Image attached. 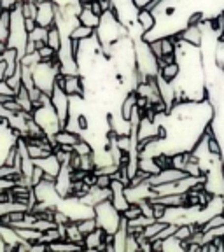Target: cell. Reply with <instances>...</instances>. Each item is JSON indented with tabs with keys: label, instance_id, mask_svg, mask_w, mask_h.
Instances as JSON below:
<instances>
[{
	"label": "cell",
	"instance_id": "6da1fadb",
	"mask_svg": "<svg viewBox=\"0 0 224 252\" xmlns=\"http://www.w3.org/2000/svg\"><path fill=\"white\" fill-rule=\"evenodd\" d=\"M93 210H95V219H96L98 228H102L107 235H114V233L118 231L119 226H121L123 214L112 205L110 198L96 203L93 207Z\"/></svg>",
	"mask_w": 224,
	"mask_h": 252
},
{
	"label": "cell",
	"instance_id": "7a4b0ae2",
	"mask_svg": "<svg viewBox=\"0 0 224 252\" xmlns=\"http://www.w3.org/2000/svg\"><path fill=\"white\" fill-rule=\"evenodd\" d=\"M32 118L35 119L37 125L44 130V133L49 138H53V135L56 131L62 130V123H60V118L56 114L55 107L53 103H44V105H39L32 110Z\"/></svg>",
	"mask_w": 224,
	"mask_h": 252
},
{
	"label": "cell",
	"instance_id": "3957f363",
	"mask_svg": "<svg viewBox=\"0 0 224 252\" xmlns=\"http://www.w3.org/2000/svg\"><path fill=\"white\" fill-rule=\"evenodd\" d=\"M51 103L60 118L62 128H65L68 116H70V96L63 91V88H60L55 84V88H53V91H51Z\"/></svg>",
	"mask_w": 224,
	"mask_h": 252
},
{
	"label": "cell",
	"instance_id": "277c9868",
	"mask_svg": "<svg viewBox=\"0 0 224 252\" xmlns=\"http://www.w3.org/2000/svg\"><path fill=\"white\" fill-rule=\"evenodd\" d=\"M56 16H58V5L55 2H42L37 4V16L35 21L39 27L49 28L56 25Z\"/></svg>",
	"mask_w": 224,
	"mask_h": 252
},
{
	"label": "cell",
	"instance_id": "5b68a950",
	"mask_svg": "<svg viewBox=\"0 0 224 252\" xmlns=\"http://www.w3.org/2000/svg\"><path fill=\"white\" fill-rule=\"evenodd\" d=\"M156 23H158V20H156L154 11H149V9H138L137 11V25L142 32V39H144L151 30L156 28Z\"/></svg>",
	"mask_w": 224,
	"mask_h": 252
},
{
	"label": "cell",
	"instance_id": "8992f818",
	"mask_svg": "<svg viewBox=\"0 0 224 252\" xmlns=\"http://www.w3.org/2000/svg\"><path fill=\"white\" fill-rule=\"evenodd\" d=\"M105 236L107 233L102 228L88 233L84 236V251H105Z\"/></svg>",
	"mask_w": 224,
	"mask_h": 252
},
{
	"label": "cell",
	"instance_id": "52a82bcc",
	"mask_svg": "<svg viewBox=\"0 0 224 252\" xmlns=\"http://www.w3.org/2000/svg\"><path fill=\"white\" fill-rule=\"evenodd\" d=\"M33 163L37 166H40L44 170V173L51 175V177H56L60 173V170H62V163L58 161V158L55 156V153L47 154L44 158H39V159H33Z\"/></svg>",
	"mask_w": 224,
	"mask_h": 252
},
{
	"label": "cell",
	"instance_id": "ba28073f",
	"mask_svg": "<svg viewBox=\"0 0 224 252\" xmlns=\"http://www.w3.org/2000/svg\"><path fill=\"white\" fill-rule=\"evenodd\" d=\"M179 75H181V63L170 62V63H165L163 67H160L158 77L163 79L165 83H175V79H177Z\"/></svg>",
	"mask_w": 224,
	"mask_h": 252
},
{
	"label": "cell",
	"instance_id": "9c48e42d",
	"mask_svg": "<svg viewBox=\"0 0 224 252\" xmlns=\"http://www.w3.org/2000/svg\"><path fill=\"white\" fill-rule=\"evenodd\" d=\"M77 18H79V23L81 25H86V27H91L96 30L100 25V18H102V16L95 14V12L90 9V4H88V5H83V9H81Z\"/></svg>",
	"mask_w": 224,
	"mask_h": 252
},
{
	"label": "cell",
	"instance_id": "30bf717a",
	"mask_svg": "<svg viewBox=\"0 0 224 252\" xmlns=\"http://www.w3.org/2000/svg\"><path fill=\"white\" fill-rule=\"evenodd\" d=\"M95 35V28L91 27H86V25H81L79 23L75 28H72V32L68 33V39L72 40H88V39H93Z\"/></svg>",
	"mask_w": 224,
	"mask_h": 252
},
{
	"label": "cell",
	"instance_id": "8fae6325",
	"mask_svg": "<svg viewBox=\"0 0 224 252\" xmlns=\"http://www.w3.org/2000/svg\"><path fill=\"white\" fill-rule=\"evenodd\" d=\"M14 98L18 100V103L21 105V109L25 112H32L33 110V102L30 98V93H28V88L25 84H21V88L14 93Z\"/></svg>",
	"mask_w": 224,
	"mask_h": 252
},
{
	"label": "cell",
	"instance_id": "7c38bea8",
	"mask_svg": "<svg viewBox=\"0 0 224 252\" xmlns=\"http://www.w3.org/2000/svg\"><path fill=\"white\" fill-rule=\"evenodd\" d=\"M62 42H63V35L62 32H60L58 25H53V27L47 28V39H46L47 46L53 47L55 51H58L60 47H62Z\"/></svg>",
	"mask_w": 224,
	"mask_h": 252
},
{
	"label": "cell",
	"instance_id": "4fadbf2b",
	"mask_svg": "<svg viewBox=\"0 0 224 252\" xmlns=\"http://www.w3.org/2000/svg\"><path fill=\"white\" fill-rule=\"evenodd\" d=\"M75 222H77L79 229H81V233H83L84 236H86L88 233L95 231V229L98 228V224H96V219H95V216L93 217H84V219L75 220Z\"/></svg>",
	"mask_w": 224,
	"mask_h": 252
},
{
	"label": "cell",
	"instance_id": "5bb4252c",
	"mask_svg": "<svg viewBox=\"0 0 224 252\" xmlns=\"http://www.w3.org/2000/svg\"><path fill=\"white\" fill-rule=\"evenodd\" d=\"M21 14H23L25 18H35L37 16L35 0H23V2H21Z\"/></svg>",
	"mask_w": 224,
	"mask_h": 252
},
{
	"label": "cell",
	"instance_id": "9a60e30c",
	"mask_svg": "<svg viewBox=\"0 0 224 252\" xmlns=\"http://www.w3.org/2000/svg\"><path fill=\"white\" fill-rule=\"evenodd\" d=\"M47 39V28L39 27L37 25L32 32H28V40H33V42H46Z\"/></svg>",
	"mask_w": 224,
	"mask_h": 252
},
{
	"label": "cell",
	"instance_id": "2e32d148",
	"mask_svg": "<svg viewBox=\"0 0 224 252\" xmlns=\"http://www.w3.org/2000/svg\"><path fill=\"white\" fill-rule=\"evenodd\" d=\"M123 216H125L128 220L137 219L138 216H142V207H140V203H130V205H128V209H126L125 212H123Z\"/></svg>",
	"mask_w": 224,
	"mask_h": 252
},
{
	"label": "cell",
	"instance_id": "e0dca14e",
	"mask_svg": "<svg viewBox=\"0 0 224 252\" xmlns=\"http://www.w3.org/2000/svg\"><path fill=\"white\" fill-rule=\"evenodd\" d=\"M2 107H4V110L7 112V114H16V112H23V109H21V105L18 103V100L12 96V98H9L7 102L2 103Z\"/></svg>",
	"mask_w": 224,
	"mask_h": 252
},
{
	"label": "cell",
	"instance_id": "ac0fdd59",
	"mask_svg": "<svg viewBox=\"0 0 224 252\" xmlns=\"http://www.w3.org/2000/svg\"><path fill=\"white\" fill-rule=\"evenodd\" d=\"M42 179H44V170L40 168V166L35 165V168H33V172H32V177H30L32 188H33V186H37L39 182H42Z\"/></svg>",
	"mask_w": 224,
	"mask_h": 252
},
{
	"label": "cell",
	"instance_id": "d6986e66",
	"mask_svg": "<svg viewBox=\"0 0 224 252\" xmlns=\"http://www.w3.org/2000/svg\"><path fill=\"white\" fill-rule=\"evenodd\" d=\"M35 27H37L35 18H25V28H27V32H32Z\"/></svg>",
	"mask_w": 224,
	"mask_h": 252
},
{
	"label": "cell",
	"instance_id": "ffe728a7",
	"mask_svg": "<svg viewBox=\"0 0 224 252\" xmlns=\"http://www.w3.org/2000/svg\"><path fill=\"white\" fill-rule=\"evenodd\" d=\"M5 70H7V65H5L4 58H0V81H5Z\"/></svg>",
	"mask_w": 224,
	"mask_h": 252
},
{
	"label": "cell",
	"instance_id": "44dd1931",
	"mask_svg": "<svg viewBox=\"0 0 224 252\" xmlns=\"http://www.w3.org/2000/svg\"><path fill=\"white\" fill-rule=\"evenodd\" d=\"M0 252H7V244H5V240L0 236Z\"/></svg>",
	"mask_w": 224,
	"mask_h": 252
},
{
	"label": "cell",
	"instance_id": "7402d4cb",
	"mask_svg": "<svg viewBox=\"0 0 224 252\" xmlns=\"http://www.w3.org/2000/svg\"><path fill=\"white\" fill-rule=\"evenodd\" d=\"M37 4H42V2H53V0H35Z\"/></svg>",
	"mask_w": 224,
	"mask_h": 252
},
{
	"label": "cell",
	"instance_id": "603a6c76",
	"mask_svg": "<svg viewBox=\"0 0 224 252\" xmlns=\"http://www.w3.org/2000/svg\"><path fill=\"white\" fill-rule=\"evenodd\" d=\"M223 18H224V11H223Z\"/></svg>",
	"mask_w": 224,
	"mask_h": 252
}]
</instances>
